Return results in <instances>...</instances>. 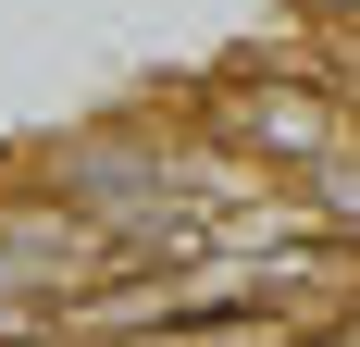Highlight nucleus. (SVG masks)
<instances>
[{"instance_id":"obj_1","label":"nucleus","mask_w":360,"mask_h":347,"mask_svg":"<svg viewBox=\"0 0 360 347\" xmlns=\"http://www.w3.org/2000/svg\"><path fill=\"white\" fill-rule=\"evenodd\" d=\"M174 100H186V124L212 149L286 174V186H311L323 162L360 149V100H348V74H335L311 37H249V50H224L199 87H174Z\"/></svg>"}]
</instances>
